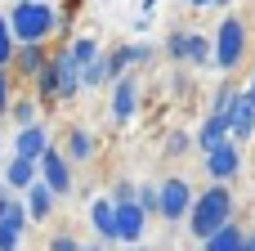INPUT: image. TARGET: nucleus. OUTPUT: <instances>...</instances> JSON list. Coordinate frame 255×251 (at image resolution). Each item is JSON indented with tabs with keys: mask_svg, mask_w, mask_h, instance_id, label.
Returning <instances> with one entry per match:
<instances>
[{
	"mask_svg": "<svg viewBox=\"0 0 255 251\" xmlns=\"http://www.w3.org/2000/svg\"><path fill=\"white\" fill-rule=\"evenodd\" d=\"M67 157H72V162H90V157H94V135H90L85 126H72V135H67Z\"/></svg>",
	"mask_w": 255,
	"mask_h": 251,
	"instance_id": "aec40b11",
	"label": "nucleus"
},
{
	"mask_svg": "<svg viewBox=\"0 0 255 251\" xmlns=\"http://www.w3.org/2000/svg\"><path fill=\"white\" fill-rule=\"evenodd\" d=\"M134 112H139V81H134V76H121V81L112 85V121L126 126Z\"/></svg>",
	"mask_w": 255,
	"mask_h": 251,
	"instance_id": "6e6552de",
	"label": "nucleus"
},
{
	"mask_svg": "<svg viewBox=\"0 0 255 251\" xmlns=\"http://www.w3.org/2000/svg\"><path fill=\"white\" fill-rule=\"evenodd\" d=\"M36 171H40V162H31V157H18V153H13V162L4 166V184H9L13 193H27V189L36 184Z\"/></svg>",
	"mask_w": 255,
	"mask_h": 251,
	"instance_id": "4468645a",
	"label": "nucleus"
},
{
	"mask_svg": "<svg viewBox=\"0 0 255 251\" xmlns=\"http://www.w3.org/2000/svg\"><path fill=\"white\" fill-rule=\"evenodd\" d=\"M193 202H197V193H193V184H188L184 175H170V180H161V220H166V225H175V220H188Z\"/></svg>",
	"mask_w": 255,
	"mask_h": 251,
	"instance_id": "39448f33",
	"label": "nucleus"
},
{
	"mask_svg": "<svg viewBox=\"0 0 255 251\" xmlns=\"http://www.w3.org/2000/svg\"><path fill=\"white\" fill-rule=\"evenodd\" d=\"M148 216H161V184H139V198H134Z\"/></svg>",
	"mask_w": 255,
	"mask_h": 251,
	"instance_id": "4be33fe9",
	"label": "nucleus"
},
{
	"mask_svg": "<svg viewBox=\"0 0 255 251\" xmlns=\"http://www.w3.org/2000/svg\"><path fill=\"white\" fill-rule=\"evenodd\" d=\"M229 121H233V139H238V144H247V139L255 135V103L247 99V90L233 99V108H229Z\"/></svg>",
	"mask_w": 255,
	"mask_h": 251,
	"instance_id": "ddd939ff",
	"label": "nucleus"
},
{
	"mask_svg": "<svg viewBox=\"0 0 255 251\" xmlns=\"http://www.w3.org/2000/svg\"><path fill=\"white\" fill-rule=\"evenodd\" d=\"M202 162H206L211 184H229V180H238V171H242V144H238V139H224L220 148L202 153Z\"/></svg>",
	"mask_w": 255,
	"mask_h": 251,
	"instance_id": "423d86ee",
	"label": "nucleus"
},
{
	"mask_svg": "<svg viewBox=\"0 0 255 251\" xmlns=\"http://www.w3.org/2000/svg\"><path fill=\"white\" fill-rule=\"evenodd\" d=\"M242 251H255V229H247V247Z\"/></svg>",
	"mask_w": 255,
	"mask_h": 251,
	"instance_id": "72a5a7b5",
	"label": "nucleus"
},
{
	"mask_svg": "<svg viewBox=\"0 0 255 251\" xmlns=\"http://www.w3.org/2000/svg\"><path fill=\"white\" fill-rule=\"evenodd\" d=\"M36 85H40V103L72 99V94L81 90V67L72 63V49H58V54L45 63V72L36 76Z\"/></svg>",
	"mask_w": 255,
	"mask_h": 251,
	"instance_id": "7ed1b4c3",
	"label": "nucleus"
},
{
	"mask_svg": "<svg viewBox=\"0 0 255 251\" xmlns=\"http://www.w3.org/2000/svg\"><path fill=\"white\" fill-rule=\"evenodd\" d=\"M18 243H22V229H13V225L0 220V251H18Z\"/></svg>",
	"mask_w": 255,
	"mask_h": 251,
	"instance_id": "c756f323",
	"label": "nucleus"
},
{
	"mask_svg": "<svg viewBox=\"0 0 255 251\" xmlns=\"http://www.w3.org/2000/svg\"><path fill=\"white\" fill-rule=\"evenodd\" d=\"M193 144H197L193 135H184V130H175V135H166V157H184V153H188Z\"/></svg>",
	"mask_w": 255,
	"mask_h": 251,
	"instance_id": "bb28decb",
	"label": "nucleus"
},
{
	"mask_svg": "<svg viewBox=\"0 0 255 251\" xmlns=\"http://www.w3.org/2000/svg\"><path fill=\"white\" fill-rule=\"evenodd\" d=\"M22 198H27V211H31V220H49V211H54V198H58V193H54L45 180H36V184L22 193Z\"/></svg>",
	"mask_w": 255,
	"mask_h": 251,
	"instance_id": "dca6fc26",
	"label": "nucleus"
},
{
	"mask_svg": "<svg viewBox=\"0 0 255 251\" xmlns=\"http://www.w3.org/2000/svg\"><path fill=\"white\" fill-rule=\"evenodd\" d=\"M134 198H139V184H130V180H117V184H112V202H117V207L134 202Z\"/></svg>",
	"mask_w": 255,
	"mask_h": 251,
	"instance_id": "cd10ccee",
	"label": "nucleus"
},
{
	"mask_svg": "<svg viewBox=\"0 0 255 251\" xmlns=\"http://www.w3.org/2000/svg\"><path fill=\"white\" fill-rule=\"evenodd\" d=\"M13 202H18V198H13V189H9V184H4V189H0V216H4V211H9V207H13Z\"/></svg>",
	"mask_w": 255,
	"mask_h": 251,
	"instance_id": "473e14b6",
	"label": "nucleus"
},
{
	"mask_svg": "<svg viewBox=\"0 0 255 251\" xmlns=\"http://www.w3.org/2000/svg\"><path fill=\"white\" fill-rule=\"evenodd\" d=\"M13 153L18 157H31V162H40L45 153H49V130L36 121V126H27V130H18V139H13Z\"/></svg>",
	"mask_w": 255,
	"mask_h": 251,
	"instance_id": "f8f14e48",
	"label": "nucleus"
},
{
	"mask_svg": "<svg viewBox=\"0 0 255 251\" xmlns=\"http://www.w3.org/2000/svg\"><path fill=\"white\" fill-rule=\"evenodd\" d=\"M90 225H94V234L103 243H121L117 238V202L112 198H94L90 202Z\"/></svg>",
	"mask_w": 255,
	"mask_h": 251,
	"instance_id": "9b49d317",
	"label": "nucleus"
},
{
	"mask_svg": "<svg viewBox=\"0 0 255 251\" xmlns=\"http://www.w3.org/2000/svg\"><path fill=\"white\" fill-rule=\"evenodd\" d=\"M247 99H251V103H255V76H251V85H247Z\"/></svg>",
	"mask_w": 255,
	"mask_h": 251,
	"instance_id": "f704fd0d",
	"label": "nucleus"
},
{
	"mask_svg": "<svg viewBox=\"0 0 255 251\" xmlns=\"http://www.w3.org/2000/svg\"><path fill=\"white\" fill-rule=\"evenodd\" d=\"M242 58H247V22L229 13L220 22V31H215V67L220 72H233Z\"/></svg>",
	"mask_w": 255,
	"mask_h": 251,
	"instance_id": "20e7f679",
	"label": "nucleus"
},
{
	"mask_svg": "<svg viewBox=\"0 0 255 251\" xmlns=\"http://www.w3.org/2000/svg\"><path fill=\"white\" fill-rule=\"evenodd\" d=\"M229 220H233V189H229V184H211V189L197 193V202H193V211H188V234H193L197 243H206V238L220 234Z\"/></svg>",
	"mask_w": 255,
	"mask_h": 251,
	"instance_id": "f257e3e1",
	"label": "nucleus"
},
{
	"mask_svg": "<svg viewBox=\"0 0 255 251\" xmlns=\"http://www.w3.org/2000/svg\"><path fill=\"white\" fill-rule=\"evenodd\" d=\"M9 117L18 121V130H27V126H36V103L31 99H18V103H9Z\"/></svg>",
	"mask_w": 255,
	"mask_h": 251,
	"instance_id": "393cba45",
	"label": "nucleus"
},
{
	"mask_svg": "<svg viewBox=\"0 0 255 251\" xmlns=\"http://www.w3.org/2000/svg\"><path fill=\"white\" fill-rule=\"evenodd\" d=\"M130 251H152V247H139V243H134V247H130Z\"/></svg>",
	"mask_w": 255,
	"mask_h": 251,
	"instance_id": "c9c22d12",
	"label": "nucleus"
},
{
	"mask_svg": "<svg viewBox=\"0 0 255 251\" xmlns=\"http://www.w3.org/2000/svg\"><path fill=\"white\" fill-rule=\"evenodd\" d=\"M49 251H85V247H81V243H76L72 234H58V238L49 243Z\"/></svg>",
	"mask_w": 255,
	"mask_h": 251,
	"instance_id": "7c9ffc66",
	"label": "nucleus"
},
{
	"mask_svg": "<svg viewBox=\"0 0 255 251\" xmlns=\"http://www.w3.org/2000/svg\"><path fill=\"white\" fill-rule=\"evenodd\" d=\"M40 180L63 198V193H72V157L67 153H58V148H49L45 157H40Z\"/></svg>",
	"mask_w": 255,
	"mask_h": 251,
	"instance_id": "0eeeda50",
	"label": "nucleus"
},
{
	"mask_svg": "<svg viewBox=\"0 0 255 251\" xmlns=\"http://www.w3.org/2000/svg\"><path fill=\"white\" fill-rule=\"evenodd\" d=\"M247 247V229L238 225V220H229L220 234H211L206 243H202V251H242Z\"/></svg>",
	"mask_w": 255,
	"mask_h": 251,
	"instance_id": "2eb2a0df",
	"label": "nucleus"
},
{
	"mask_svg": "<svg viewBox=\"0 0 255 251\" xmlns=\"http://www.w3.org/2000/svg\"><path fill=\"white\" fill-rule=\"evenodd\" d=\"M0 220H4V225H13V229H27V220H31V211H27L22 202H13V207H9V211H4Z\"/></svg>",
	"mask_w": 255,
	"mask_h": 251,
	"instance_id": "c85d7f7f",
	"label": "nucleus"
},
{
	"mask_svg": "<svg viewBox=\"0 0 255 251\" xmlns=\"http://www.w3.org/2000/svg\"><path fill=\"white\" fill-rule=\"evenodd\" d=\"M85 251H108V247H85Z\"/></svg>",
	"mask_w": 255,
	"mask_h": 251,
	"instance_id": "e433bc0d",
	"label": "nucleus"
},
{
	"mask_svg": "<svg viewBox=\"0 0 255 251\" xmlns=\"http://www.w3.org/2000/svg\"><path fill=\"white\" fill-rule=\"evenodd\" d=\"M188 63H197V67L215 63V36H202V31H188Z\"/></svg>",
	"mask_w": 255,
	"mask_h": 251,
	"instance_id": "a211bd4d",
	"label": "nucleus"
},
{
	"mask_svg": "<svg viewBox=\"0 0 255 251\" xmlns=\"http://www.w3.org/2000/svg\"><path fill=\"white\" fill-rule=\"evenodd\" d=\"M143 229H148V211H143L139 202L117 207V238H121L126 247H134V243L143 238Z\"/></svg>",
	"mask_w": 255,
	"mask_h": 251,
	"instance_id": "1a4fd4ad",
	"label": "nucleus"
},
{
	"mask_svg": "<svg viewBox=\"0 0 255 251\" xmlns=\"http://www.w3.org/2000/svg\"><path fill=\"white\" fill-rule=\"evenodd\" d=\"M224 139H233V121H229L224 112H206L202 130H197V148H202V153H211V148H220Z\"/></svg>",
	"mask_w": 255,
	"mask_h": 251,
	"instance_id": "9d476101",
	"label": "nucleus"
},
{
	"mask_svg": "<svg viewBox=\"0 0 255 251\" xmlns=\"http://www.w3.org/2000/svg\"><path fill=\"white\" fill-rule=\"evenodd\" d=\"M13 54H18V36H13L9 18L0 13V67H9V63H13Z\"/></svg>",
	"mask_w": 255,
	"mask_h": 251,
	"instance_id": "412c9836",
	"label": "nucleus"
},
{
	"mask_svg": "<svg viewBox=\"0 0 255 251\" xmlns=\"http://www.w3.org/2000/svg\"><path fill=\"white\" fill-rule=\"evenodd\" d=\"M103 81H112V76H108V54H103L99 63H90V67L81 72V85H85V90H94V85H103Z\"/></svg>",
	"mask_w": 255,
	"mask_h": 251,
	"instance_id": "b1692460",
	"label": "nucleus"
},
{
	"mask_svg": "<svg viewBox=\"0 0 255 251\" xmlns=\"http://www.w3.org/2000/svg\"><path fill=\"white\" fill-rule=\"evenodd\" d=\"M67 49H72V63H76L81 72H85L90 63H99V58H103V49H99V40H94V36H76Z\"/></svg>",
	"mask_w": 255,
	"mask_h": 251,
	"instance_id": "6ab92c4d",
	"label": "nucleus"
},
{
	"mask_svg": "<svg viewBox=\"0 0 255 251\" xmlns=\"http://www.w3.org/2000/svg\"><path fill=\"white\" fill-rule=\"evenodd\" d=\"M130 63H134V54H130V45H121V49H112V54H108V76H117V81H121Z\"/></svg>",
	"mask_w": 255,
	"mask_h": 251,
	"instance_id": "5701e85b",
	"label": "nucleus"
},
{
	"mask_svg": "<svg viewBox=\"0 0 255 251\" xmlns=\"http://www.w3.org/2000/svg\"><path fill=\"white\" fill-rule=\"evenodd\" d=\"M166 54H170L175 63H188V31H170V40H166Z\"/></svg>",
	"mask_w": 255,
	"mask_h": 251,
	"instance_id": "a878e982",
	"label": "nucleus"
},
{
	"mask_svg": "<svg viewBox=\"0 0 255 251\" xmlns=\"http://www.w3.org/2000/svg\"><path fill=\"white\" fill-rule=\"evenodd\" d=\"M13 63H18V72H22V76H40L49 58H45V45H18Z\"/></svg>",
	"mask_w": 255,
	"mask_h": 251,
	"instance_id": "f3484780",
	"label": "nucleus"
},
{
	"mask_svg": "<svg viewBox=\"0 0 255 251\" xmlns=\"http://www.w3.org/2000/svg\"><path fill=\"white\" fill-rule=\"evenodd\" d=\"M9 27H13L18 45H45V36L58 27V13L45 0H18L9 9Z\"/></svg>",
	"mask_w": 255,
	"mask_h": 251,
	"instance_id": "f03ea898",
	"label": "nucleus"
},
{
	"mask_svg": "<svg viewBox=\"0 0 255 251\" xmlns=\"http://www.w3.org/2000/svg\"><path fill=\"white\" fill-rule=\"evenodd\" d=\"M0 117H9V76L0 67Z\"/></svg>",
	"mask_w": 255,
	"mask_h": 251,
	"instance_id": "2f4dec72",
	"label": "nucleus"
}]
</instances>
